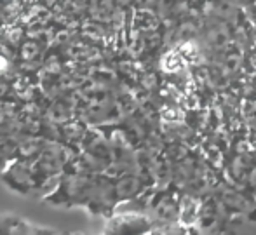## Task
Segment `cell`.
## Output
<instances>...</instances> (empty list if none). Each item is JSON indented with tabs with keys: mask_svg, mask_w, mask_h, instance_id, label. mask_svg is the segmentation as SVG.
Wrapping results in <instances>:
<instances>
[{
	"mask_svg": "<svg viewBox=\"0 0 256 235\" xmlns=\"http://www.w3.org/2000/svg\"><path fill=\"white\" fill-rule=\"evenodd\" d=\"M152 226L146 216L143 214H122L110 222L106 235H146Z\"/></svg>",
	"mask_w": 256,
	"mask_h": 235,
	"instance_id": "6da1fadb",
	"label": "cell"
},
{
	"mask_svg": "<svg viewBox=\"0 0 256 235\" xmlns=\"http://www.w3.org/2000/svg\"><path fill=\"white\" fill-rule=\"evenodd\" d=\"M138 190H140V180L134 178V176L124 178L117 185V194L120 195V197H131V195L138 194Z\"/></svg>",
	"mask_w": 256,
	"mask_h": 235,
	"instance_id": "8992f818",
	"label": "cell"
},
{
	"mask_svg": "<svg viewBox=\"0 0 256 235\" xmlns=\"http://www.w3.org/2000/svg\"><path fill=\"white\" fill-rule=\"evenodd\" d=\"M206 40L214 50H222L225 52L226 49H230L232 44V32H230L226 21H222L218 18H214L211 24H208L206 30Z\"/></svg>",
	"mask_w": 256,
	"mask_h": 235,
	"instance_id": "7a4b0ae2",
	"label": "cell"
},
{
	"mask_svg": "<svg viewBox=\"0 0 256 235\" xmlns=\"http://www.w3.org/2000/svg\"><path fill=\"white\" fill-rule=\"evenodd\" d=\"M162 68H164L168 74H180L182 70H185V61H183L182 54L178 52V49L168 50V52L162 56Z\"/></svg>",
	"mask_w": 256,
	"mask_h": 235,
	"instance_id": "277c9868",
	"label": "cell"
},
{
	"mask_svg": "<svg viewBox=\"0 0 256 235\" xmlns=\"http://www.w3.org/2000/svg\"><path fill=\"white\" fill-rule=\"evenodd\" d=\"M222 202L226 206V208L234 209V211H244V209H246V204H248V200L244 198V195L239 194V192H236V190H232V188H226V190L223 192Z\"/></svg>",
	"mask_w": 256,
	"mask_h": 235,
	"instance_id": "5b68a950",
	"label": "cell"
},
{
	"mask_svg": "<svg viewBox=\"0 0 256 235\" xmlns=\"http://www.w3.org/2000/svg\"><path fill=\"white\" fill-rule=\"evenodd\" d=\"M200 214V200L194 195H183L178 204V218L183 226H194Z\"/></svg>",
	"mask_w": 256,
	"mask_h": 235,
	"instance_id": "3957f363",
	"label": "cell"
}]
</instances>
